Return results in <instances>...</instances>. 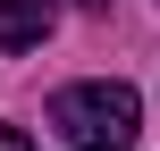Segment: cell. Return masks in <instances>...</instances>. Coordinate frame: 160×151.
<instances>
[{
  "mask_svg": "<svg viewBox=\"0 0 160 151\" xmlns=\"http://www.w3.org/2000/svg\"><path fill=\"white\" fill-rule=\"evenodd\" d=\"M51 126H59L76 151H127L135 126H143V101H135V84H118V76L68 84V92L51 101Z\"/></svg>",
  "mask_w": 160,
  "mask_h": 151,
  "instance_id": "1",
  "label": "cell"
},
{
  "mask_svg": "<svg viewBox=\"0 0 160 151\" xmlns=\"http://www.w3.org/2000/svg\"><path fill=\"white\" fill-rule=\"evenodd\" d=\"M59 25V0H0V50H42Z\"/></svg>",
  "mask_w": 160,
  "mask_h": 151,
  "instance_id": "2",
  "label": "cell"
},
{
  "mask_svg": "<svg viewBox=\"0 0 160 151\" xmlns=\"http://www.w3.org/2000/svg\"><path fill=\"white\" fill-rule=\"evenodd\" d=\"M0 151H34V143H25V126H0Z\"/></svg>",
  "mask_w": 160,
  "mask_h": 151,
  "instance_id": "3",
  "label": "cell"
},
{
  "mask_svg": "<svg viewBox=\"0 0 160 151\" xmlns=\"http://www.w3.org/2000/svg\"><path fill=\"white\" fill-rule=\"evenodd\" d=\"M84 8H110V0H84Z\"/></svg>",
  "mask_w": 160,
  "mask_h": 151,
  "instance_id": "4",
  "label": "cell"
}]
</instances>
